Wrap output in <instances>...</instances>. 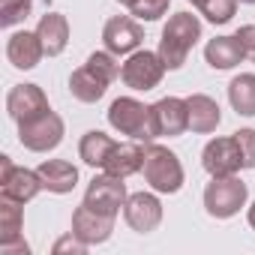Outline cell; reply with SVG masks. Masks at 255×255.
<instances>
[{"label": "cell", "instance_id": "obj_15", "mask_svg": "<svg viewBox=\"0 0 255 255\" xmlns=\"http://www.w3.org/2000/svg\"><path fill=\"white\" fill-rule=\"evenodd\" d=\"M6 57H9V63L15 66V69H33L42 57H45V48H42V39H39V33L33 30H18V33H12L9 36V42H6Z\"/></svg>", "mask_w": 255, "mask_h": 255}, {"label": "cell", "instance_id": "obj_28", "mask_svg": "<svg viewBox=\"0 0 255 255\" xmlns=\"http://www.w3.org/2000/svg\"><path fill=\"white\" fill-rule=\"evenodd\" d=\"M87 66H93L105 81H114L117 75H120V66H117V60H114V54L105 48V51H93L90 57H87Z\"/></svg>", "mask_w": 255, "mask_h": 255}, {"label": "cell", "instance_id": "obj_6", "mask_svg": "<svg viewBox=\"0 0 255 255\" xmlns=\"http://www.w3.org/2000/svg\"><path fill=\"white\" fill-rule=\"evenodd\" d=\"M162 75H165V63H162L159 51H141L138 48L120 66L123 84L132 87V90H153V87H159Z\"/></svg>", "mask_w": 255, "mask_h": 255}, {"label": "cell", "instance_id": "obj_34", "mask_svg": "<svg viewBox=\"0 0 255 255\" xmlns=\"http://www.w3.org/2000/svg\"><path fill=\"white\" fill-rule=\"evenodd\" d=\"M117 3H123V6H132V3H135V0H117Z\"/></svg>", "mask_w": 255, "mask_h": 255}, {"label": "cell", "instance_id": "obj_31", "mask_svg": "<svg viewBox=\"0 0 255 255\" xmlns=\"http://www.w3.org/2000/svg\"><path fill=\"white\" fill-rule=\"evenodd\" d=\"M234 36L240 39V45H243V51L255 57V24H246V27H240V30H237Z\"/></svg>", "mask_w": 255, "mask_h": 255}, {"label": "cell", "instance_id": "obj_2", "mask_svg": "<svg viewBox=\"0 0 255 255\" xmlns=\"http://www.w3.org/2000/svg\"><path fill=\"white\" fill-rule=\"evenodd\" d=\"M144 180L150 183L153 192L162 195H174L183 186V165L177 159V153H171L162 144H150L144 153Z\"/></svg>", "mask_w": 255, "mask_h": 255}, {"label": "cell", "instance_id": "obj_3", "mask_svg": "<svg viewBox=\"0 0 255 255\" xmlns=\"http://www.w3.org/2000/svg\"><path fill=\"white\" fill-rule=\"evenodd\" d=\"M108 123L120 135H129L135 141H150L153 135V126H150V108L132 96H120L111 102L108 108Z\"/></svg>", "mask_w": 255, "mask_h": 255}, {"label": "cell", "instance_id": "obj_30", "mask_svg": "<svg viewBox=\"0 0 255 255\" xmlns=\"http://www.w3.org/2000/svg\"><path fill=\"white\" fill-rule=\"evenodd\" d=\"M87 246H90V243H84V240H81L78 234H72V231H69L66 237H60V240L54 243V252H57V255H60V252H72V255H84V252H87Z\"/></svg>", "mask_w": 255, "mask_h": 255}, {"label": "cell", "instance_id": "obj_19", "mask_svg": "<svg viewBox=\"0 0 255 255\" xmlns=\"http://www.w3.org/2000/svg\"><path fill=\"white\" fill-rule=\"evenodd\" d=\"M36 33L42 39L45 54L48 57H57V54H63V48L69 42V21L60 12H45L39 18V24H36Z\"/></svg>", "mask_w": 255, "mask_h": 255}, {"label": "cell", "instance_id": "obj_16", "mask_svg": "<svg viewBox=\"0 0 255 255\" xmlns=\"http://www.w3.org/2000/svg\"><path fill=\"white\" fill-rule=\"evenodd\" d=\"M36 174L42 180V189H48L54 195H66L78 183V168L72 162H66V159H45L36 168Z\"/></svg>", "mask_w": 255, "mask_h": 255}, {"label": "cell", "instance_id": "obj_25", "mask_svg": "<svg viewBox=\"0 0 255 255\" xmlns=\"http://www.w3.org/2000/svg\"><path fill=\"white\" fill-rule=\"evenodd\" d=\"M33 12V0H0V24L15 27Z\"/></svg>", "mask_w": 255, "mask_h": 255}, {"label": "cell", "instance_id": "obj_17", "mask_svg": "<svg viewBox=\"0 0 255 255\" xmlns=\"http://www.w3.org/2000/svg\"><path fill=\"white\" fill-rule=\"evenodd\" d=\"M186 108H189V129L198 132V135L216 132V126L222 123L219 105H216V99H210L207 93H192V96L186 99Z\"/></svg>", "mask_w": 255, "mask_h": 255}, {"label": "cell", "instance_id": "obj_24", "mask_svg": "<svg viewBox=\"0 0 255 255\" xmlns=\"http://www.w3.org/2000/svg\"><path fill=\"white\" fill-rule=\"evenodd\" d=\"M21 225H24V213L21 204L12 198H0V243H9L21 237Z\"/></svg>", "mask_w": 255, "mask_h": 255}, {"label": "cell", "instance_id": "obj_36", "mask_svg": "<svg viewBox=\"0 0 255 255\" xmlns=\"http://www.w3.org/2000/svg\"><path fill=\"white\" fill-rule=\"evenodd\" d=\"M240 3H255V0H240Z\"/></svg>", "mask_w": 255, "mask_h": 255}, {"label": "cell", "instance_id": "obj_18", "mask_svg": "<svg viewBox=\"0 0 255 255\" xmlns=\"http://www.w3.org/2000/svg\"><path fill=\"white\" fill-rule=\"evenodd\" d=\"M144 153H147V147H141L135 141H129V144H114L102 168L108 174H117V177H129V174H135V171L144 168Z\"/></svg>", "mask_w": 255, "mask_h": 255}, {"label": "cell", "instance_id": "obj_11", "mask_svg": "<svg viewBox=\"0 0 255 255\" xmlns=\"http://www.w3.org/2000/svg\"><path fill=\"white\" fill-rule=\"evenodd\" d=\"M123 219H126V225H129L132 231L150 234L162 222V204H159V198L153 192H135L123 204Z\"/></svg>", "mask_w": 255, "mask_h": 255}, {"label": "cell", "instance_id": "obj_8", "mask_svg": "<svg viewBox=\"0 0 255 255\" xmlns=\"http://www.w3.org/2000/svg\"><path fill=\"white\" fill-rule=\"evenodd\" d=\"M126 183L123 177L117 174H96L90 183H87V192H84V204H90L93 210L99 213H108V216H117L120 207L126 204Z\"/></svg>", "mask_w": 255, "mask_h": 255}, {"label": "cell", "instance_id": "obj_12", "mask_svg": "<svg viewBox=\"0 0 255 255\" xmlns=\"http://www.w3.org/2000/svg\"><path fill=\"white\" fill-rule=\"evenodd\" d=\"M102 42H105V48H108L114 57L132 54V51H138V45L144 42V30L138 27L135 18L114 15V18H108L105 27H102Z\"/></svg>", "mask_w": 255, "mask_h": 255}, {"label": "cell", "instance_id": "obj_35", "mask_svg": "<svg viewBox=\"0 0 255 255\" xmlns=\"http://www.w3.org/2000/svg\"><path fill=\"white\" fill-rule=\"evenodd\" d=\"M201 3H204V0H192V6H201Z\"/></svg>", "mask_w": 255, "mask_h": 255}, {"label": "cell", "instance_id": "obj_4", "mask_svg": "<svg viewBox=\"0 0 255 255\" xmlns=\"http://www.w3.org/2000/svg\"><path fill=\"white\" fill-rule=\"evenodd\" d=\"M246 183L234 174L228 177H213L204 189V210L213 219H231L234 213H240V207L246 204Z\"/></svg>", "mask_w": 255, "mask_h": 255}, {"label": "cell", "instance_id": "obj_32", "mask_svg": "<svg viewBox=\"0 0 255 255\" xmlns=\"http://www.w3.org/2000/svg\"><path fill=\"white\" fill-rule=\"evenodd\" d=\"M0 252L3 255H27L30 246L24 243V237H18V240H9V243H0Z\"/></svg>", "mask_w": 255, "mask_h": 255}, {"label": "cell", "instance_id": "obj_13", "mask_svg": "<svg viewBox=\"0 0 255 255\" xmlns=\"http://www.w3.org/2000/svg\"><path fill=\"white\" fill-rule=\"evenodd\" d=\"M48 108H51V105H48V96L42 93L39 84H15V87L9 90V96H6V111H9V117H12L15 123L30 120V117H36V114L48 111Z\"/></svg>", "mask_w": 255, "mask_h": 255}, {"label": "cell", "instance_id": "obj_10", "mask_svg": "<svg viewBox=\"0 0 255 255\" xmlns=\"http://www.w3.org/2000/svg\"><path fill=\"white\" fill-rule=\"evenodd\" d=\"M201 165L210 177H228V174H237L243 168V153L231 138H213L207 141V147L201 150Z\"/></svg>", "mask_w": 255, "mask_h": 255}, {"label": "cell", "instance_id": "obj_1", "mask_svg": "<svg viewBox=\"0 0 255 255\" xmlns=\"http://www.w3.org/2000/svg\"><path fill=\"white\" fill-rule=\"evenodd\" d=\"M198 39H201V21L192 12L171 15L168 24L162 27V39H159V57H162L165 69H180Z\"/></svg>", "mask_w": 255, "mask_h": 255}, {"label": "cell", "instance_id": "obj_20", "mask_svg": "<svg viewBox=\"0 0 255 255\" xmlns=\"http://www.w3.org/2000/svg\"><path fill=\"white\" fill-rule=\"evenodd\" d=\"M108 84L111 81H105L93 66H81V69H75L72 75H69V93L78 99V102H99L102 96H105V90H108Z\"/></svg>", "mask_w": 255, "mask_h": 255}, {"label": "cell", "instance_id": "obj_29", "mask_svg": "<svg viewBox=\"0 0 255 255\" xmlns=\"http://www.w3.org/2000/svg\"><path fill=\"white\" fill-rule=\"evenodd\" d=\"M234 141L243 153V168H255V129H237Z\"/></svg>", "mask_w": 255, "mask_h": 255}, {"label": "cell", "instance_id": "obj_21", "mask_svg": "<svg viewBox=\"0 0 255 255\" xmlns=\"http://www.w3.org/2000/svg\"><path fill=\"white\" fill-rule=\"evenodd\" d=\"M243 57H246V51L237 36H216L204 45V60L213 69H234Z\"/></svg>", "mask_w": 255, "mask_h": 255}, {"label": "cell", "instance_id": "obj_22", "mask_svg": "<svg viewBox=\"0 0 255 255\" xmlns=\"http://www.w3.org/2000/svg\"><path fill=\"white\" fill-rule=\"evenodd\" d=\"M228 102L237 114L243 117H255V75L240 72L237 78H231L228 84Z\"/></svg>", "mask_w": 255, "mask_h": 255}, {"label": "cell", "instance_id": "obj_27", "mask_svg": "<svg viewBox=\"0 0 255 255\" xmlns=\"http://www.w3.org/2000/svg\"><path fill=\"white\" fill-rule=\"evenodd\" d=\"M168 3H171V0H135L129 9H132V15L141 18V21H159V18L168 12Z\"/></svg>", "mask_w": 255, "mask_h": 255}, {"label": "cell", "instance_id": "obj_23", "mask_svg": "<svg viewBox=\"0 0 255 255\" xmlns=\"http://www.w3.org/2000/svg\"><path fill=\"white\" fill-rule=\"evenodd\" d=\"M111 147H114V138L111 135H105L99 129H90V132H84V138L78 144V156L90 168H102L105 159H108V153H111Z\"/></svg>", "mask_w": 255, "mask_h": 255}, {"label": "cell", "instance_id": "obj_9", "mask_svg": "<svg viewBox=\"0 0 255 255\" xmlns=\"http://www.w3.org/2000/svg\"><path fill=\"white\" fill-rule=\"evenodd\" d=\"M0 168H3V174H0V192H3V198H12L18 204H27V201H33L39 195L42 180H39L36 171L12 165L9 156H0Z\"/></svg>", "mask_w": 255, "mask_h": 255}, {"label": "cell", "instance_id": "obj_26", "mask_svg": "<svg viewBox=\"0 0 255 255\" xmlns=\"http://www.w3.org/2000/svg\"><path fill=\"white\" fill-rule=\"evenodd\" d=\"M198 9H201V15H204L207 21L225 24V21H231L234 12H237V0H204Z\"/></svg>", "mask_w": 255, "mask_h": 255}, {"label": "cell", "instance_id": "obj_14", "mask_svg": "<svg viewBox=\"0 0 255 255\" xmlns=\"http://www.w3.org/2000/svg\"><path fill=\"white\" fill-rule=\"evenodd\" d=\"M111 231H114V216L99 213L90 204L75 207V213H72V234H78L84 243H90V246L93 243H105L111 237Z\"/></svg>", "mask_w": 255, "mask_h": 255}, {"label": "cell", "instance_id": "obj_33", "mask_svg": "<svg viewBox=\"0 0 255 255\" xmlns=\"http://www.w3.org/2000/svg\"><path fill=\"white\" fill-rule=\"evenodd\" d=\"M249 225L255 228V201H252V207H249Z\"/></svg>", "mask_w": 255, "mask_h": 255}, {"label": "cell", "instance_id": "obj_7", "mask_svg": "<svg viewBox=\"0 0 255 255\" xmlns=\"http://www.w3.org/2000/svg\"><path fill=\"white\" fill-rule=\"evenodd\" d=\"M150 126L156 138H177L189 129V108L186 99L165 96L150 105Z\"/></svg>", "mask_w": 255, "mask_h": 255}, {"label": "cell", "instance_id": "obj_5", "mask_svg": "<svg viewBox=\"0 0 255 255\" xmlns=\"http://www.w3.org/2000/svg\"><path fill=\"white\" fill-rule=\"evenodd\" d=\"M18 141L33 153H48L63 141V120L48 108L30 120L18 123Z\"/></svg>", "mask_w": 255, "mask_h": 255}]
</instances>
